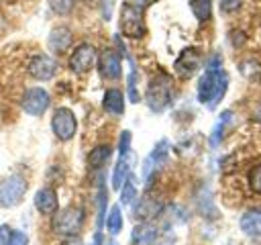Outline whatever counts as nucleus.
<instances>
[{
    "instance_id": "nucleus-1",
    "label": "nucleus",
    "mask_w": 261,
    "mask_h": 245,
    "mask_svg": "<svg viewBox=\"0 0 261 245\" xmlns=\"http://www.w3.org/2000/svg\"><path fill=\"white\" fill-rule=\"evenodd\" d=\"M228 88V74L220 67H208L198 82V100L214 110L224 98Z\"/></svg>"
},
{
    "instance_id": "nucleus-2",
    "label": "nucleus",
    "mask_w": 261,
    "mask_h": 245,
    "mask_svg": "<svg viewBox=\"0 0 261 245\" xmlns=\"http://www.w3.org/2000/svg\"><path fill=\"white\" fill-rule=\"evenodd\" d=\"M171 94H173V86H171V80L163 74L155 76L149 86H147V106L153 110V112H161L169 106L171 102Z\"/></svg>"
},
{
    "instance_id": "nucleus-3",
    "label": "nucleus",
    "mask_w": 261,
    "mask_h": 245,
    "mask_svg": "<svg viewBox=\"0 0 261 245\" xmlns=\"http://www.w3.org/2000/svg\"><path fill=\"white\" fill-rule=\"evenodd\" d=\"M143 12H145V10L133 8V6H126V4L120 6V33H122L124 37H130V39H141V37H145L147 24H145Z\"/></svg>"
},
{
    "instance_id": "nucleus-4",
    "label": "nucleus",
    "mask_w": 261,
    "mask_h": 245,
    "mask_svg": "<svg viewBox=\"0 0 261 245\" xmlns=\"http://www.w3.org/2000/svg\"><path fill=\"white\" fill-rule=\"evenodd\" d=\"M82 225H84V212L75 206L63 208V210L55 212V216H53V229L65 237L77 235L82 231Z\"/></svg>"
},
{
    "instance_id": "nucleus-5",
    "label": "nucleus",
    "mask_w": 261,
    "mask_h": 245,
    "mask_svg": "<svg viewBox=\"0 0 261 245\" xmlns=\"http://www.w3.org/2000/svg\"><path fill=\"white\" fill-rule=\"evenodd\" d=\"M27 192V180L20 174H12L0 182V206L10 208L16 206Z\"/></svg>"
},
{
    "instance_id": "nucleus-6",
    "label": "nucleus",
    "mask_w": 261,
    "mask_h": 245,
    "mask_svg": "<svg viewBox=\"0 0 261 245\" xmlns=\"http://www.w3.org/2000/svg\"><path fill=\"white\" fill-rule=\"evenodd\" d=\"M51 129L59 141H69L75 135L77 120L69 108H57L53 112V118H51Z\"/></svg>"
},
{
    "instance_id": "nucleus-7",
    "label": "nucleus",
    "mask_w": 261,
    "mask_h": 245,
    "mask_svg": "<svg viewBox=\"0 0 261 245\" xmlns=\"http://www.w3.org/2000/svg\"><path fill=\"white\" fill-rule=\"evenodd\" d=\"M49 106V94L47 90L43 88H29L22 96V110L27 114H33V116H39L47 110Z\"/></svg>"
},
{
    "instance_id": "nucleus-8",
    "label": "nucleus",
    "mask_w": 261,
    "mask_h": 245,
    "mask_svg": "<svg viewBox=\"0 0 261 245\" xmlns=\"http://www.w3.org/2000/svg\"><path fill=\"white\" fill-rule=\"evenodd\" d=\"M94 61H96V49L90 43H82L77 49H73L69 57V67L75 74H86L92 69Z\"/></svg>"
},
{
    "instance_id": "nucleus-9",
    "label": "nucleus",
    "mask_w": 261,
    "mask_h": 245,
    "mask_svg": "<svg viewBox=\"0 0 261 245\" xmlns=\"http://www.w3.org/2000/svg\"><path fill=\"white\" fill-rule=\"evenodd\" d=\"M167 153H169V141L167 139H161L153 147V151L149 153V157L145 159V165H143V178H145V182H149L153 178V174L165 163Z\"/></svg>"
},
{
    "instance_id": "nucleus-10",
    "label": "nucleus",
    "mask_w": 261,
    "mask_h": 245,
    "mask_svg": "<svg viewBox=\"0 0 261 245\" xmlns=\"http://www.w3.org/2000/svg\"><path fill=\"white\" fill-rule=\"evenodd\" d=\"M98 69L102 78L106 80H118L122 74V63H120V53L114 49H104L98 59Z\"/></svg>"
},
{
    "instance_id": "nucleus-11",
    "label": "nucleus",
    "mask_w": 261,
    "mask_h": 245,
    "mask_svg": "<svg viewBox=\"0 0 261 245\" xmlns=\"http://www.w3.org/2000/svg\"><path fill=\"white\" fill-rule=\"evenodd\" d=\"M202 63V57H200V51L194 49V47H188L179 53V57L175 59V71L181 76V78H192L198 67Z\"/></svg>"
},
{
    "instance_id": "nucleus-12",
    "label": "nucleus",
    "mask_w": 261,
    "mask_h": 245,
    "mask_svg": "<svg viewBox=\"0 0 261 245\" xmlns=\"http://www.w3.org/2000/svg\"><path fill=\"white\" fill-rule=\"evenodd\" d=\"M29 71H31V76H33L35 80H41V82L51 80L53 74H55V61H53L49 55H43V53H41V55H37V57L31 59Z\"/></svg>"
},
{
    "instance_id": "nucleus-13",
    "label": "nucleus",
    "mask_w": 261,
    "mask_h": 245,
    "mask_svg": "<svg viewBox=\"0 0 261 245\" xmlns=\"http://www.w3.org/2000/svg\"><path fill=\"white\" fill-rule=\"evenodd\" d=\"M161 208H163V204H161L157 198H153V196H145V198H141V200L135 204V208H133V216H137L139 220H149V218L157 216V214L161 212Z\"/></svg>"
},
{
    "instance_id": "nucleus-14",
    "label": "nucleus",
    "mask_w": 261,
    "mask_h": 245,
    "mask_svg": "<svg viewBox=\"0 0 261 245\" xmlns=\"http://www.w3.org/2000/svg\"><path fill=\"white\" fill-rule=\"evenodd\" d=\"M35 206H37V210L41 214H53V212H57L59 202H57L55 192L51 188H41L35 194Z\"/></svg>"
},
{
    "instance_id": "nucleus-15",
    "label": "nucleus",
    "mask_w": 261,
    "mask_h": 245,
    "mask_svg": "<svg viewBox=\"0 0 261 245\" xmlns=\"http://www.w3.org/2000/svg\"><path fill=\"white\" fill-rule=\"evenodd\" d=\"M102 108L108 112V114H114V116H120L124 112V98H122V92L116 90V88H110L104 92V98H102Z\"/></svg>"
},
{
    "instance_id": "nucleus-16",
    "label": "nucleus",
    "mask_w": 261,
    "mask_h": 245,
    "mask_svg": "<svg viewBox=\"0 0 261 245\" xmlns=\"http://www.w3.org/2000/svg\"><path fill=\"white\" fill-rule=\"evenodd\" d=\"M157 235H159V231H157L155 225H151V223H141V225H137V227L133 229L130 239H133L135 245H153L155 239H157Z\"/></svg>"
},
{
    "instance_id": "nucleus-17",
    "label": "nucleus",
    "mask_w": 261,
    "mask_h": 245,
    "mask_svg": "<svg viewBox=\"0 0 261 245\" xmlns=\"http://www.w3.org/2000/svg\"><path fill=\"white\" fill-rule=\"evenodd\" d=\"M128 176H130V151L118 155V161H116L114 172H112V188L118 190Z\"/></svg>"
},
{
    "instance_id": "nucleus-18",
    "label": "nucleus",
    "mask_w": 261,
    "mask_h": 245,
    "mask_svg": "<svg viewBox=\"0 0 261 245\" xmlns=\"http://www.w3.org/2000/svg\"><path fill=\"white\" fill-rule=\"evenodd\" d=\"M241 229L251 235V237H257L261 235V208H251L247 210L243 216H241Z\"/></svg>"
},
{
    "instance_id": "nucleus-19",
    "label": "nucleus",
    "mask_w": 261,
    "mask_h": 245,
    "mask_svg": "<svg viewBox=\"0 0 261 245\" xmlns=\"http://www.w3.org/2000/svg\"><path fill=\"white\" fill-rule=\"evenodd\" d=\"M69 43H71V31L67 27H57V29L51 31V35H49V47L55 53L65 51L69 47Z\"/></svg>"
},
{
    "instance_id": "nucleus-20",
    "label": "nucleus",
    "mask_w": 261,
    "mask_h": 245,
    "mask_svg": "<svg viewBox=\"0 0 261 245\" xmlns=\"http://www.w3.org/2000/svg\"><path fill=\"white\" fill-rule=\"evenodd\" d=\"M110 155H112V149H110L108 145H100V147H96V149L90 151V155H88V163H90V167H94V169L104 167V165L108 163Z\"/></svg>"
},
{
    "instance_id": "nucleus-21",
    "label": "nucleus",
    "mask_w": 261,
    "mask_h": 245,
    "mask_svg": "<svg viewBox=\"0 0 261 245\" xmlns=\"http://www.w3.org/2000/svg\"><path fill=\"white\" fill-rule=\"evenodd\" d=\"M190 8L198 20H208L212 16V0H190Z\"/></svg>"
},
{
    "instance_id": "nucleus-22",
    "label": "nucleus",
    "mask_w": 261,
    "mask_h": 245,
    "mask_svg": "<svg viewBox=\"0 0 261 245\" xmlns=\"http://www.w3.org/2000/svg\"><path fill=\"white\" fill-rule=\"evenodd\" d=\"M230 120H232V112H230V110H224V112L218 116V122H216V127H214V131H212V135H210V143H212V145H218V143H220V139H222V135H224V129L228 127Z\"/></svg>"
},
{
    "instance_id": "nucleus-23",
    "label": "nucleus",
    "mask_w": 261,
    "mask_h": 245,
    "mask_svg": "<svg viewBox=\"0 0 261 245\" xmlns=\"http://www.w3.org/2000/svg\"><path fill=\"white\" fill-rule=\"evenodd\" d=\"M106 229L110 231V235H118L122 231V212H120V206H112L108 216H106Z\"/></svg>"
},
{
    "instance_id": "nucleus-24",
    "label": "nucleus",
    "mask_w": 261,
    "mask_h": 245,
    "mask_svg": "<svg viewBox=\"0 0 261 245\" xmlns=\"http://www.w3.org/2000/svg\"><path fill=\"white\" fill-rule=\"evenodd\" d=\"M135 196H137V186H135L133 178L128 176V178L124 180V184L120 186V202H122V204H133Z\"/></svg>"
},
{
    "instance_id": "nucleus-25",
    "label": "nucleus",
    "mask_w": 261,
    "mask_h": 245,
    "mask_svg": "<svg viewBox=\"0 0 261 245\" xmlns=\"http://www.w3.org/2000/svg\"><path fill=\"white\" fill-rule=\"evenodd\" d=\"M249 186L253 192L261 194V163H257L251 172H249Z\"/></svg>"
},
{
    "instance_id": "nucleus-26",
    "label": "nucleus",
    "mask_w": 261,
    "mask_h": 245,
    "mask_svg": "<svg viewBox=\"0 0 261 245\" xmlns=\"http://www.w3.org/2000/svg\"><path fill=\"white\" fill-rule=\"evenodd\" d=\"M49 6L55 14H67L73 8V0H49Z\"/></svg>"
},
{
    "instance_id": "nucleus-27",
    "label": "nucleus",
    "mask_w": 261,
    "mask_h": 245,
    "mask_svg": "<svg viewBox=\"0 0 261 245\" xmlns=\"http://www.w3.org/2000/svg\"><path fill=\"white\" fill-rule=\"evenodd\" d=\"M128 98L130 102H139L141 96H139V90H137V71L133 69L130 76H128Z\"/></svg>"
},
{
    "instance_id": "nucleus-28",
    "label": "nucleus",
    "mask_w": 261,
    "mask_h": 245,
    "mask_svg": "<svg viewBox=\"0 0 261 245\" xmlns=\"http://www.w3.org/2000/svg\"><path fill=\"white\" fill-rule=\"evenodd\" d=\"M6 245H29V237L24 233H20V231H12L8 241H6Z\"/></svg>"
},
{
    "instance_id": "nucleus-29",
    "label": "nucleus",
    "mask_w": 261,
    "mask_h": 245,
    "mask_svg": "<svg viewBox=\"0 0 261 245\" xmlns=\"http://www.w3.org/2000/svg\"><path fill=\"white\" fill-rule=\"evenodd\" d=\"M128 151H130V133L128 131H122L120 141H118V155L120 153H128Z\"/></svg>"
},
{
    "instance_id": "nucleus-30",
    "label": "nucleus",
    "mask_w": 261,
    "mask_h": 245,
    "mask_svg": "<svg viewBox=\"0 0 261 245\" xmlns=\"http://www.w3.org/2000/svg\"><path fill=\"white\" fill-rule=\"evenodd\" d=\"M241 4H243V0H220V8L224 12H234L241 8Z\"/></svg>"
},
{
    "instance_id": "nucleus-31",
    "label": "nucleus",
    "mask_w": 261,
    "mask_h": 245,
    "mask_svg": "<svg viewBox=\"0 0 261 245\" xmlns=\"http://www.w3.org/2000/svg\"><path fill=\"white\" fill-rule=\"evenodd\" d=\"M122 4H126V6H133V8H141V10H145V8L151 4V0H124Z\"/></svg>"
},
{
    "instance_id": "nucleus-32",
    "label": "nucleus",
    "mask_w": 261,
    "mask_h": 245,
    "mask_svg": "<svg viewBox=\"0 0 261 245\" xmlns=\"http://www.w3.org/2000/svg\"><path fill=\"white\" fill-rule=\"evenodd\" d=\"M100 243H102V233L98 231V233L94 235V245H100Z\"/></svg>"
},
{
    "instance_id": "nucleus-33",
    "label": "nucleus",
    "mask_w": 261,
    "mask_h": 245,
    "mask_svg": "<svg viewBox=\"0 0 261 245\" xmlns=\"http://www.w3.org/2000/svg\"><path fill=\"white\" fill-rule=\"evenodd\" d=\"M4 27H6V24H4V18H2V16H0V33H2V31H4Z\"/></svg>"
},
{
    "instance_id": "nucleus-34",
    "label": "nucleus",
    "mask_w": 261,
    "mask_h": 245,
    "mask_svg": "<svg viewBox=\"0 0 261 245\" xmlns=\"http://www.w3.org/2000/svg\"><path fill=\"white\" fill-rule=\"evenodd\" d=\"M257 116H259V118H261V106H259V110H257Z\"/></svg>"
},
{
    "instance_id": "nucleus-35",
    "label": "nucleus",
    "mask_w": 261,
    "mask_h": 245,
    "mask_svg": "<svg viewBox=\"0 0 261 245\" xmlns=\"http://www.w3.org/2000/svg\"><path fill=\"white\" fill-rule=\"evenodd\" d=\"M8 2H14V0H8Z\"/></svg>"
}]
</instances>
